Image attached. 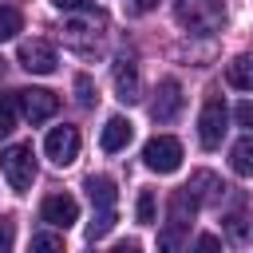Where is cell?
Instances as JSON below:
<instances>
[{"mask_svg":"<svg viewBox=\"0 0 253 253\" xmlns=\"http://www.w3.org/2000/svg\"><path fill=\"white\" fill-rule=\"evenodd\" d=\"M87 198H91V221H87V241H99L115 229V182L107 174H91L87 178Z\"/></svg>","mask_w":253,"mask_h":253,"instance_id":"cell-1","label":"cell"},{"mask_svg":"<svg viewBox=\"0 0 253 253\" xmlns=\"http://www.w3.org/2000/svg\"><path fill=\"white\" fill-rule=\"evenodd\" d=\"M174 20L194 36H213L225 24V4L221 0H174Z\"/></svg>","mask_w":253,"mask_h":253,"instance_id":"cell-2","label":"cell"},{"mask_svg":"<svg viewBox=\"0 0 253 253\" xmlns=\"http://www.w3.org/2000/svg\"><path fill=\"white\" fill-rule=\"evenodd\" d=\"M0 170H4V178H8V186H12L16 194H28L32 182H36V150H32V142L8 146V150L0 154Z\"/></svg>","mask_w":253,"mask_h":253,"instance_id":"cell-3","label":"cell"},{"mask_svg":"<svg viewBox=\"0 0 253 253\" xmlns=\"http://www.w3.org/2000/svg\"><path fill=\"white\" fill-rule=\"evenodd\" d=\"M142 162H146V170H154V174H174V170L182 166V142L170 138V134H154V138L142 146Z\"/></svg>","mask_w":253,"mask_h":253,"instance_id":"cell-4","label":"cell"},{"mask_svg":"<svg viewBox=\"0 0 253 253\" xmlns=\"http://www.w3.org/2000/svg\"><path fill=\"white\" fill-rule=\"evenodd\" d=\"M16 103H20V115H24L32 126L47 123V119L59 111V95H51V91H43V87H24V91H16Z\"/></svg>","mask_w":253,"mask_h":253,"instance_id":"cell-5","label":"cell"},{"mask_svg":"<svg viewBox=\"0 0 253 253\" xmlns=\"http://www.w3.org/2000/svg\"><path fill=\"white\" fill-rule=\"evenodd\" d=\"M225 119H229V111H225L221 99H210V103L202 107V115H198V138H202L206 150H217V146H221V138H225Z\"/></svg>","mask_w":253,"mask_h":253,"instance_id":"cell-6","label":"cell"},{"mask_svg":"<svg viewBox=\"0 0 253 253\" xmlns=\"http://www.w3.org/2000/svg\"><path fill=\"white\" fill-rule=\"evenodd\" d=\"M43 154L55 166H71L79 158V130L75 126H51L47 138H43Z\"/></svg>","mask_w":253,"mask_h":253,"instance_id":"cell-7","label":"cell"},{"mask_svg":"<svg viewBox=\"0 0 253 253\" xmlns=\"http://www.w3.org/2000/svg\"><path fill=\"white\" fill-rule=\"evenodd\" d=\"M16 59H20V67L24 71H32V75H51L55 71V47L47 43V40H24L20 43V51H16Z\"/></svg>","mask_w":253,"mask_h":253,"instance_id":"cell-8","label":"cell"},{"mask_svg":"<svg viewBox=\"0 0 253 253\" xmlns=\"http://www.w3.org/2000/svg\"><path fill=\"white\" fill-rule=\"evenodd\" d=\"M182 111V83L178 79H162L158 91H154V103H150V119L154 123H174Z\"/></svg>","mask_w":253,"mask_h":253,"instance_id":"cell-9","label":"cell"},{"mask_svg":"<svg viewBox=\"0 0 253 253\" xmlns=\"http://www.w3.org/2000/svg\"><path fill=\"white\" fill-rule=\"evenodd\" d=\"M40 217H43L47 225H55V229H67V225L79 217V206H75L71 194H51V198H43Z\"/></svg>","mask_w":253,"mask_h":253,"instance_id":"cell-10","label":"cell"},{"mask_svg":"<svg viewBox=\"0 0 253 253\" xmlns=\"http://www.w3.org/2000/svg\"><path fill=\"white\" fill-rule=\"evenodd\" d=\"M111 75H115V95H119L123 103H138V99H142V79H138V67H134L130 59H119Z\"/></svg>","mask_w":253,"mask_h":253,"instance_id":"cell-11","label":"cell"},{"mask_svg":"<svg viewBox=\"0 0 253 253\" xmlns=\"http://www.w3.org/2000/svg\"><path fill=\"white\" fill-rule=\"evenodd\" d=\"M130 138H134L130 119L115 115V119H107V126H103V134H99V146H103L107 154H119V150H126V142H130Z\"/></svg>","mask_w":253,"mask_h":253,"instance_id":"cell-12","label":"cell"},{"mask_svg":"<svg viewBox=\"0 0 253 253\" xmlns=\"http://www.w3.org/2000/svg\"><path fill=\"white\" fill-rule=\"evenodd\" d=\"M186 190H190V198H194L198 206H206V202H217V198L225 194V186H221V182H217L210 170H198V174H190Z\"/></svg>","mask_w":253,"mask_h":253,"instance_id":"cell-13","label":"cell"},{"mask_svg":"<svg viewBox=\"0 0 253 253\" xmlns=\"http://www.w3.org/2000/svg\"><path fill=\"white\" fill-rule=\"evenodd\" d=\"M229 166H233V174L253 178V130H249L245 138L233 142V150H229Z\"/></svg>","mask_w":253,"mask_h":253,"instance_id":"cell-14","label":"cell"},{"mask_svg":"<svg viewBox=\"0 0 253 253\" xmlns=\"http://www.w3.org/2000/svg\"><path fill=\"white\" fill-rule=\"evenodd\" d=\"M225 83L237 87V91H253V55H237L225 67Z\"/></svg>","mask_w":253,"mask_h":253,"instance_id":"cell-15","label":"cell"},{"mask_svg":"<svg viewBox=\"0 0 253 253\" xmlns=\"http://www.w3.org/2000/svg\"><path fill=\"white\" fill-rule=\"evenodd\" d=\"M24 32V12L16 4H0V43L4 40H16Z\"/></svg>","mask_w":253,"mask_h":253,"instance_id":"cell-16","label":"cell"},{"mask_svg":"<svg viewBox=\"0 0 253 253\" xmlns=\"http://www.w3.org/2000/svg\"><path fill=\"white\" fill-rule=\"evenodd\" d=\"M194 210H198V202L190 198V190L182 186L174 198H170V221H178V225H186L190 217H194Z\"/></svg>","mask_w":253,"mask_h":253,"instance_id":"cell-17","label":"cell"},{"mask_svg":"<svg viewBox=\"0 0 253 253\" xmlns=\"http://www.w3.org/2000/svg\"><path fill=\"white\" fill-rule=\"evenodd\" d=\"M16 111H20V103H16V91H8V95L0 99V138H8V134L16 130Z\"/></svg>","mask_w":253,"mask_h":253,"instance_id":"cell-18","label":"cell"},{"mask_svg":"<svg viewBox=\"0 0 253 253\" xmlns=\"http://www.w3.org/2000/svg\"><path fill=\"white\" fill-rule=\"evenodd\" d=\"M28 253H67V249H63V237L59 233H36L28 241Z\"/></svg>","mask_w":253,"mask_h":253,"instance_id":"cell-19","label":"cell"},{"mask_svg":"<svg viewBox=\"0 0 253 253\" xmlns=\"http://www.w3.org/2000/svg\"><path fill=\"white\" fill-rule=\"evenodd\" d=\"M158 253H182V225L178 221H170L158 233Z\"/></svg>","mask_w":253,"mask_h":253,"instance_id":"cell-20","label":"cell"},{"mask_svg":"<svg viewBox=\"0 0 253 253\" xmlns=\"http://www.w3.org/2000/svg\"><path fill=\"white\" fill-rule=\"evenodd\" d=\"M134 213H138V221H142V225H150V221H154V194H150V190H142V194H138Z\"/></svg>","mask_w":253,"mask_h":253,"instance_id":"cell-21","label":"cell"},{"mask_svg":"<svg viewBox=\"0 0 253 253\" xmlns=\"http://www.w3.org/2000/svg\"><path fill=\"white\" fill-rule=\"evenodd\" d=\"M12 241H16V221L0 217V253H12Z\"/></svg>","mask_w":253,"mask_h":253,"instance_id":"cell-22","label":"cell"},{"mask_svg":"<svg viewBox=\"0 0 253 253\" xmlns=\"http://www.w3.org/2000/svg\"><path fill=\"white\" fill-rule=\"evenodd\" d=\"M233 119H237V126L253 130V103H249V99H245V103H237V107H233Z\"/></svg>","mask_w":253,"mask_h":253,"instance_id":"cell-23","label":"cell"},{"mask_svg":"<svg viewBox=\"0 0 253 253\" xmlns=\"http://www.w3.org/2000/svg\"><path fill=\"white\" fill-rule=\"evenodd\" d=\"M190 253H221V241L213 237V233H202L198 241H194V249Z\"/></svg>","mask_w":253,"mask_h":253,"instance_id":"cell-24","label":"cell"},{"mask_svg":"<svg viewBox=\"0 0 253 253\" xmlns=\"http://www.w3.org/2000/svg\"><path fill=\"white\" fill-rule=\"evenodd\" d=\"M75 87H79V103H83V107H91V103H95V87H91V79H87V75H79V79H75Z\"/></svg>","mask_w":253,"mask_h":253,"instance_id":"cell-25","label":"cell"},{"mask_svg":"<svg viewBox=\"0 0 253 253\" xmlns=\"http://www.w3.org/2000/svg\"><path fill=\"white\" fill-rule=\"evenodd\" d=\"M225 229H229V237H233V241H241V237H245V217H241V213L225 217Z\"/></svg>","mask_w":253,"mask_h":253,"instance_id":"cell-26","label":"cell"},{"mask_svg":"<svg viewBox=\"0 0 253 253\" xmlns=\"http://www.w3.org/2000/svg\"><path fill=\"white\" fill-rule=\"evenodd\" d=\"M51 4H55L59 12H83V8L91 4V0H51Z\"/></svg>","mask_w":253,"mask_h":253,"instance_id":"cell-27","label":"cell"},{"mask_svg":"<svg viewBox=\"0 0 253 253\" xmlns=\"http://www.w3.org/2000/svg\"><path fill=\"white\" fill-rule=\"evenodd\" d=\"M111 253H142V245H138V241H119Z\"/></svg>","mask_w":253,"mask_h":253,"instance_id":"cell-28","label":"cell"},{"mask_svg":"<svg viewBox=\"0 0 253 253\" xmlns=\"http://www.w3.org/2000/svg\"><path fill=\"white\" fill-rule=\"evenodd\" d=\"M130 8H134V12H138V16H142V12H150V8H158V0H134V4H130Z\"/></svg>","mask_w":253,"mask_h":253,"instance_id":"cell-29","label":"cell"}]
</instances>
